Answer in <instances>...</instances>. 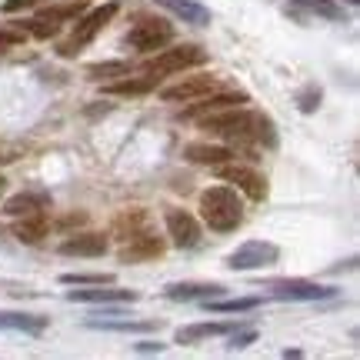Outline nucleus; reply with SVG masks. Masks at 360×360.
I'll use <instances>...</instances> for the list:
<instances>
[{"instance_id": "obj_31", "label": "nucleus", "mask_w": 360, "mask_h": 360, "mask_svg": "<svg viewBox=\"0 0 360 360\" xmlns=\"http://www.w3.org/2000/svg\"><path fill=\"white\" fill-rule=\"evenodd\" d=\"M37 0H4V13H17V11H27V7H34Z\"/></svg>"}, {"instance_id": "obj_3", "label": "nucleus", "mask_w": 360, "mask_h": 360, "mask_svg": "<svg viewBox=\"0 0 360 360\" xmlns=\"http://www.w3.org/2000/svg\"><path fill=\"white\" fill-rule=\"evenodd\" d=\"M207 64V51L204 47H197V44H180V47H170L157 57H150L147 64H143V74H150V77H167V74H184V70H191V67H200Z\"/></svg>"}, {"instance_id": "obj_18", "label": "nucleus", "mask_w": 360, "mask_h": 360, "mask_svg": "<svg viewBox=\"0 0 360 360\" xmlns=\"http://www.w3.org/2000/svg\"><path fill=\"white\" fill-rule=\"evenodd\" d=\"M157 4H164L170 13H177L184 24H193V27L210 24V11H207L204 4H197V0H157Z\"/></svg>"}, {"instance_id": "obj_27", "label": "nucleus", "mask_w": 360, "mask_h": 360, "mask_svg": "<svg viewBox=\"0 0 360 360\" xmlns=\"http://www.w3.org/2000/svg\"><path fill=\"white\" fill-rule=\"evenodd\" d=\"M90 327H103V330H154V321H90Z\"/></svg>"}, {"instance_id": "obj_33", "label": "nucleus", "mask_w": 360, "mask_h": 360, "mask_svg": "<svg viewBox=\"0 0 360 360\" xmlns=\"http://www.w3.org/2000/svg\"><path fill=\"white\" fill-rule=\"evenodd\" d=\"M0 191H4V177H0Z\"/></svg>"}, {"instance_id": "obj_9", "label": "nucleus", "mask_w": 360, "mask_h": 360, "mask_svg": "<svg viewBox=\"0 0 360 360\" xmlns=\"http://www.w3.org/2000/svg\"><path fill=\"white\" fill-rule=\"evenodd\" d=\"M217 90V77H210V74H197V77H184L177 84H170V87L160 90V101L167 103H187V101H197V97H207V94H214Z\"/></svg>"}, {"instance_id": "obj_7", "label": "nucleus", "mask_w": 360, "mask_h": 360, "mask_svg": "<svg viewBox=\"0 0 360 360\" xmlns=\"http://www.w3.org/2000/svg\"><path fill=\"white\" fill-rule=\"evenodd\" d=\"M220 174V180H227V184H233V191L247 193L250 200H264L267 197V180L260 177L254 167H247V164H233V160H227V164H220V167H214Z\"/></svg>"}, {"instance_id": "obj_11", "label": "nucleus", "mask_w": 360, "mask_h": 360, "mask_svg": "<svg viewBox=\"0 0 360 360\" xmlns=\"http://www.w3.org/2000/svg\"><path fill=\"white\" fill-rule=\"evenodd\" d=\"M164 250H167V244H164L160 237H154L150 231H143V233H137V237L124 240L120 264H143V260H157Z\"/></svg>"}, {"instance_id": "obj_28", "label": "nucleus", "mask_w": 360, "mask_h": 360, "mask_svg": "<svg viewBox=\"0 0 360 360\" xmlns=\"http://www.w3.org/2000/svg\"><path fill=\"white\" fill-rule=\"evenodd\" d=\"M60 283L67 287H90V283H114V274H64Z\"/></svg>"}, {"instance_id": "obj_23", "label": "nucleus", "mask_w": 360, "mask_h": 360, "mask_svg": "<svg viewBox=\"0 0 360 360\" xmlns=\"http://www.w3.org/2000/svg\"><path fill=\"white\" fill-rule=\"evenodd\" d=\"M297 11L314 13V17H323V20H347V11L337 4V0H290Z\"/></svg>"}, {"instance_id": "obj_2", "label": "nucleus", "mask_w": 360, "mask_h": 360, "mask_svg": "<svg viewBox=\"0 0 360 360\" xmlns=\"http://www.w3.org/2000/svg\"><path fill=\"white\" fill-rule=\"evenodd\" d=\"M200 217L210 231L217 233H231L244 224V200H240V191L233 187H207L200 193Z\"/></svg>"}, {"instance_id": "obj_24", "label": "nucleus", "mask_w": 360, "mask_h": 360, "mask_svg": "<svg viewBox=\"0 0 360 360\" xmlns=\"http://www.w3.org/2000/svg\"><path fill=\"white\" fill-rule=\"evenodd\" d=\"M44 197L40 193H17V197H11L7 204H4V214L7 217H27V214H37V210H44Z\"/></svg>"}, {"instance_id": "obj_21", "label": "nucleus", "mask_w": 360, "mask_h": 360, "mask_svg": "<svg viewBox=\"0 0 360 360\" xmlns=\"http://www.w3.org/2000/svg\"><path fill=\"white\" fill-rule=\"evenodd\" d=\"M233 323H220V321H210V323H191V327H180L177 330V344H197V340H207V337H224L231 334Z\"/></svg>"}, {"instance_id": "obj_12", "label": "nucleus", "mask_w": 360, "mask_h": 360, "mask_svg": "<svg viewBox=\"0 0 360 360\" xmlns=\"http://www.w3.org/2000/svg\"><path fill=\"white\" fill-rule=\"evenodd\" d=\"M107 233L97 231H84V233H70L64 244H60V254L64 257H103L107 254Z\"/></svg>"}, {"instance_id": "obj_13", "label": "nucleus", "mask_w": 360, "mask_h": 360, "mask_svg": "<svg viewBox=\"0 0 360 360\" xmlns=\"http://www.w3.org/2000/svg\"><path fill=\"white\" fill-rule=\"evenodd\" d=\"M67 300H80V304H134L137 294L134 290H120L114 283H90V290H70Z\"/></svg>"}, {"instance_id": "obj_10", "label": "nucleus", "mask_w": 360, "mask_h": 360, "mask_svg": "<svg viewBox=\"0 0 360 360\" xmlns=\"http://www.w3.org/2000/svg\"><path fill=\"white\" fill-rule=\"evenodd\" d=\"M267 290L277 300H327L334 297V287H321L310 281H267Z\"/></svg>"}, {"instance_id": "obj_17", "label": "nucleus", "mask_w": 360, "mask_h": 360, "mask_svg": "<svg viewBox=\"0 0 360 360\" xmlns=\"http://www.w3.org/2000/svg\"><path fill=\"white\" fill-rule=\"evenodd\" d=\"M224 287L220 283H170L164 297L167 300H210V297H220Z\"/></svg>"}, {"instance_id": "obj_6", "label": "nucleus", "mask_w": 360, "mask_h": 360, "mask_svg": "<svg viewBox=\"0 0 360 360\" xmlns=\"http://www.w3.org/2000/svg\"><path fill=\"white\" fill-rule=\"evenodd\" d=\"M130 47L134 51H160V47H167L170 40H174V27L167 20H160V17H141L137 24L130 27Z\"/></svg>"}, {"instance_id": "obj_1", "label": "nucleus", "mask_w": 360, "mask_h": 360, "mask_svg": "<svg viewBox=\"0 0 360 360\" xmlns=\"http://www.w3.org/2000/svg\"><path fill=\"white\" fill-rule=\"evenodd\" d=\"M200 130L214 134V137H224V141H233V143H264V147L277 143L274 120L267 114L247 110V107H231V110H220V114L200 117Z\"/></svg>"}, {"instance_id": "obj_20", "label": "nucleus", "mask_w": 360, "mask_h": 360, "mask_svg": "<svg viewBox=\"0 0 360 360\" xmlns=\"http://www.w3.org/2000/svg\"><path fill=\"white\" fill-rule=\"evenodd\" d=\"M157 87V77H130L124 74V80H117V84H103V94H110V97H141V94H150Z\"/></svg>"}, {"instance_id": "obj_32", "label": "nucleus", "mask_w": 360, "mask_h": 360, "mask_svg": "<svg viewBox=\"0 0 360 360\" xmlns=\"http://www.w3.org/2000/svg\"><path fill=\"white\" fill-rule=\"evenodd\" d=\"M137 350H141V354H160V350H164V344H154V340H143V344H137Z\"/></svg>"}, {"instance_id": "obj_16", "label": "nucleus", "mask_w": 360, "mask_h": 360, "mask_svg": "<svg viewBox=\"0 0 360 360\" xmlns=\"http://www.w3.org/2000/svg\"><path fill=\"white\" fill-rule=\"evenodd\" d=\"M47 231H51V220H47V214H44V210H37V214H27L20 224H13V237H17L20 244H40V240L47 237Z\"/></svg>"}, {"instance_id": "obj_4", "label": "nucleus", "mask_w": 360, "mask_h": 360, "mask_svg": "<svg viewBox=\"0 0 360 360\" xmlns=\"http://www.w3.org/2000/svg\"><path fill=\"white\" fill-rule=\"evenodd\" d=\"M114 17H117V4H103V7H97V11H90L87 17H80L77 27H74V34H70V40L60 44V57H77L80 47H87L90 40L97 37Z\"/></svg>"}, {"instance_id": "obj_25", "label": "nucleus", "mask_w": 360, "mask_h": 360, "mask_svg": "<svg viewBox=\"0 0 360 360\" xmlns=\"http://www.w3.org/2000/svg\"><path fill=\"white\" fill-rule=\"evenodd\" d=\"M204 304H207V310H214V314H240V310H254L260 300L257 297H237V300H217V297H210Z\"/></svg>"}, {"instance_id": "obj_5", "label": "nucleus", "mask_w": 360, "mask_h": 360, "mask_svg": "<svg viewBox=\"0 0 360 360\" xmlns=\"http://www.w3.org/2000/svg\"><path fill=\"white\" fill-rule=\"evenodd\" d=\"M281 257V247L270 244V240H247L237 250L227 254V267L231 270H260V267H274Z\"/></svg>"}, {"instance_id": "obj_14", "label": "nucleus", "mask_w": 360, "mask_h": 360, "mask_svg": "<svg viewBox=\"0 0 360 360\" xmlns=\"http://www.w3.org/2000/svg\"><path fill=\"white\" fill-rule=\"evenodd\" d=\"M184 157L191 160V164H200V167H220V164H227V160H237V147H220V143H187L184 147Z\"/></svg>"}, {"instance_id": "obj_30", "label": "nucleus", "mask_w": 360, "mask_h": 360, "mask_svg": "<svg viewBox=\"0 0 360 360\" xmlns=\"http://www.w3.org/2000/svg\"><path fill=\"white\" fill-rule=\"evenodd\" d=\"M317 103H321V90H317V87H310L307 94L300 97V110H304V114H310V110H314Z\"/></svg>"}, {"instance_id": "obj_15", "label": "nucleus", "mask_w": 360, "mask_h": 360, "mask_svg": "<svg viewBox=\"0 0 360 360\" xmlns=\"http://www.w3.org/2000/svg\"><path fill=\"white\" fill-rule=\"evenodd\" d=\"M200 103H193L184 110V117H191V120H200L207 114H220V110H231V107H244L247 103V94H207V97H197Z\"/></svg>"}, {"instance_id": "obj_26", "label": "nucleus", "mask_w": 360, "mask_h": 360, "mask_svg": "<svg viewBox=\"0 0 360 360\" xmlns=\"http://www.w3.org/2000/svg\"><path fill=\"white\" fill-rule=\"evenodd\" d=\"M124 74H130V64H124V60H110V64H97L87 70L90 80H110V77H124Z\"/></svg>"}, {"instance_id": "obj_19", "label": "nucleus", "mask_w": 360, "mask_h": 360, "mask_svg": "<svg viewBox=\"0 0 360 360\" xmlns=\"http://www.w3.org/2000/svg\"><path fill=\"white\" fill-rule=\"evenodd\" d=\"M51 317L40 314H0V330H17V334H44Z\"/></svg>"}, {"instance_id": "obj_8", "label": "nucleus", "mask_w": 360, "mask_h": 360, "mask_svg": "<svg viewBox=\"0 0 360 360\" xmlns=\"http://www.w3.org/2000/svg\"><path fill=\"white\" fill-rule=\"evenodd\" d=\"M164 224H167V237L174 240V247L180 250H191V247L200 244V224L193 214L180 210V207H170L164 214Z\"/></svg>"}, {"instance_id": "obj_29", "label": "nucleus", "mask_w": 360, "mask_h": 360, "mask_svg": "<svg viewBox=\"0 0 360 360\" xmlns=\"http://www.w3.org/2000/svg\"><path fill=\"white\" fill-rule=\"evenodd\" d=\"M257 340V327H233L231 330V344H227V350H244V347H250Z\"/></svg>"}, {"instance_id": "obj_22", "label": "nucleus", "mask_w": 360, "mask_h": 360, "mask_svg": "<svg viewBox=\"0 0 360 360\" xmlns=\"http://www.w3.org/2000/svg\"><path fill=\"white\" fill-rule=\"evenodd\" d=\"M150 227V214L147 210H124L120 217L114 220V233L120 240H130V237H137Z\"/></svg>"}]
</instances>
